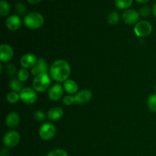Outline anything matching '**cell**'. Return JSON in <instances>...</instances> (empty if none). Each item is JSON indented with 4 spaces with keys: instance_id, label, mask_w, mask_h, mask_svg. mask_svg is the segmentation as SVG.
<instances>
[{
    "instance_id": "e0dca14e",
    "label": "cell",
    "mask_w": 156,
    "mask_h": 156,
    "mask_svg": "<svg viewBox=\"0 0 156 156\" xmlns=\"http://www.w3.org/2000/svg\"><path fill=\"white\" fill-rule=\"evenodd\" d=\"M63 88L65 91L69 94H76L79 89L77 83L72 79H67L66 82H64Z\"/></svg>"
},
{
    "instance_id": "2e32d148",
    "label": "cell",
    "mask_w": 156,
    "mask_h": 156,
    "mask_svg": "<svg viewBox=\"0 0 156 156\" xmlns=\"http://www.w3.org/2000/svg\"><path fill=\"white\" fill-rule=\"evenodd\" d=\"M63 110L62 108L56 107V108H51L48 111V113H47V117L52 121H56V120L60 119L63 116Z\"/></svg>"
},
{
    "instance_id": "4fadbf2b",
    "label": "cell",
    "mask_w": 156,
    "mask_h": 156,
    "mask_svg": "<svg viewBox=\"0 0 156 156\" xmlns=\"http://www.w3.org/2000/svg\"><path fill=\"white\" fill-rule=\"evenodd\" d=\"M13 56V49L7 44H2L0 47V59L2 62H7L11 60Z\"/></svg>"
},
{
    "instance_id": "5b68a950",
    "label": "cell",
    "mask_w": 156,
    "mask_h": 156,
    "mask_svg": "<svg viewBox=\"0 0 156 156\" xmlns=\"http://www.w3.org/2000/svg\"><path fill=\"white\" fill-rule=\"evenodd\" d=\"M56 129L52 123H45L41 126L39 130L40 137L43 140H50L56 135Z\"/></svg>"
},
{
    "instance_id": "603a6c76",
    "label": "cell",
    "mask_w": 156,
    "mask_h": 156,
    "mask_svg": "<svg viewBox=\"0 0 156 156\" xmlns=\"http://www.w3.org/2000/svg\"><path fill=\"white\" fill-rule=\"evenodd\" d=\"M148 106L153 112H156V94H151L148 98Z\"/></svg>"
},
{
    "instance_id": "d6986e66",
    "label": "cell",
    "mask_w": 156,
    "mask_h": 156,
    "mask_svg": "<svg viewBox=\"0 0 156 156\" xmlns=\"http://www.w3.org/2000/svg\"><path fill=\"white\" fill-rule=\"evenodd\" d=\"M10 12V5L5 0H1L0 2V14L2 16H6Z\"/></svg>"
},
{
    "instance_id": "7c38bea8",
    "label": "cell",
    "mask_w": 156,
    "mask_h": 156,
    "mask_svg": "<svg viewBox=\"0 0 156 156\" xmlns=\"http://www.w3.org/2000/svg\"><path fill=\"white\" fill-rule=\"evenodd\" d=\"M63 94V88L61 85L56 84L50 88L48 91V97L51 101H58Z\"/></svg>"
},
{
    "instance_id": "4dcf8cb0",
    "label": "cell",
    "mask_w": 156,
    "mask_h": 156,
    "mask_svg": "<svg viewBox=\"0 0 156 156\" xmlns=\"http://www.w3.org/2000/svg\"><path fill=\"white\" fill-rule=\"evenodd\" d=\"M9 150L6 148L2 149L1 151V156H9Z\"/></svg>"
},
{
    "instance_id": "836d02e7",
    "label": "cell",
    "mask_w": 156,
    "mask_h": 156,
    "mask_svg": "<svg viewBox=\"0 0 156 156\" xmlns=\"http://www.w3.org/2000/svg\"><path fill=\"white\" fill-rule=\"evenodd\" d=\"M137 2H141V3H146L147 2H149V0H136Z\"/></svg>"
},
{
    "instance_id": "d4e9b609",
    "label": "cell",
    "mask_w": 156,
    "mask_h": 156,
    "mask_svg": "<svg viewBox=\"0 0 156 156\" xmlns=\"http://www.w3.org/2000/svg\"><path fill=\"white\" fill-rule=\"evenodd\" d=\"M47 156H69V155L67 152H66L63 149H57L50 151Z\"/></svg>"
},
{
    "instance_id": "3957f363",
    "label": "cell",
    "mask_w": 156,
    "mask_h": 156,
    "mask_svg": "<svg viewBox=\"0 0 156 156\" xmlns=\"http://www.w3.org/2000/svg\"><path fill=\"white\" fill-rule=\"evenodd\" d=\"M50 76L48 73H42L34 78L33 81L34 89L37 92H44L50 87Z\"/></svg>"
},
{
    "instance_id": "ac0fdd59",
    "label": "cell",
    "mask_w": 156,
    "mask_h": 156,
    "mask_svg": "<svg viewBox=\"0 0 156 156\" xmlns=\"http://www.w3.org/2000/svg\"><path fill=\"white\" fill-rule=\"evenodd\" d=\"M10 88L13 91L21 92V90L24 88L23 82H21L18 78H13L10 81Z\"/></svg>"
},
{
    "instance_id": "52a82bcc",
    "label": "cell",
    "mask_w": 156,
    "mask_h": 156,
    "mask_svg": "<svg viewBox=\"0 0 156 156\" xmlns=\"http://www.w3.org/2000/svg\"><path fill=\"white\" fill-rule=\"evenodd\" d=\"M20 135L17 131L11 130L5 134L3 137V143L6 147L13 148L20 142Z\"/></svg>"
},
{
    "instance_id": "484cf974",
    "label": "cell",
    "mask_w": 156,
    "mask_h": 156,
    "mask_svg": "<svg viewBox=\"0 0 156 156\" xmlns=\"http://www.w3.org/2000/svg\"><path fill=\"white\" fill-rule=\"evenodd\" d=\"M15 10L16 12L19 15H24L26 12V8L23 3L21 2H18L15 5Z\"/></svg>"
},
{
    "instance_id": "9a60e30c",
    "label": "cell",
    "mask_w": 156,
    "mask_h": 156,
    "mask_svg": "<svg viewBox=\"0 0 156 156\" xmlns=\"http://www.w3.org/2000/svg\"><path fill=\"white\" fill-rule=\"evenodd\" d=\"M5 123L9 128L17 127L20 123V116L16 112H11L8 114L5 119Z\"/></svg>"
},
{
    "instance_id": "30bf717a",
    "label": "cell",
    "mask_w": 156,
    "mask_h": 156,
    "mask_svg": "<svg viewBox=\"0 0 156 156\" xmlns=\"http://www.w3.org/2000/svg\"><path fill=\"white\" fill-rule=\"evenodd\" d=\"M49 67L45 59H39L37 62L36 65L31 69V74L37 76L42 73H47Z\"/></svg>"
},
{
    "instance_id": "cb8c5ba5",
    "label": "cell",
    "mask_w": 156,
    "mask_h": 156,
    "mask_svg": "<svg viewBox=\"0 0 156 156\" xmlns=\"http://www.w3.org/2000/svg\"><path fill=\"white\" fill-rule=\"evenodd\" d=\"M29 77V73L26 69L23 68L18 71V78L21 81V82H25L27 80Z\"/></svg>"
},
{
    "instance_id": "7a4b0ae2",
    "label": "cell",
    "mask_w": 156,
    "mask_h": 156,
    "mask_svg": "<svg viewBox=\"0 0 156 156\" xmlns=\"http://www.w3.org/2000/svg\"><path fill=\"white\" fill-rule=\"evenodd\" d=\"M24 22L28 28L37 29L44 24V18L38 12H30L24 17Z\"/></svg>"
},
{
    "instance_id": "277c9868",
    "label": "cell",
    "mask_w": 156,
    "mask_h": 156,
    "mask_svg": "<svg viewBox=\"0 0 156 156\" xmlns=\"http://www.w3.org/2000/svg\"><path fill=\"white\" fill-rule=\"evenodd\" d=\"M152 26L147 21H140L134 27V32L139 37H145L152 33Z\"/></svg>"
},
{
    "instance_id": "7402d4cb",
    "label": "cell",
    "mask_w": 156,
    "mask_h": 156,
    "mask_svg": "<svg viewBox=\"0 0 156 156\" xmlns=\"http://www.w3.org/2000/svg\"><path fill=\"white\" fill-rule=\"evenodd\" d=\"M6 99L11 104H15L20 99V94H18L16 91H11L6 96Z\"/></svg>"
},
{
    "instance_id": "d6a6232c",
    "label": "cell",
    "mask_w": 156,
    "mask_h": 156,
    "mask_svg": "<svg viewBox=\"0 0 156 156\" xmlns=\"http://www.w3.org/2000/svg\"><path fill=\"white\" fill-rule=\"evenodd\" d=\"M152 12H153V15H155V17L156 18V3L154 4L153 8H152Z\"/></svg>"
},
{
    "instance_id": "ba28073f",
    "label": "cell",
    "mask_w": 156,
    "mask_h": 156,
    "mask_svg": "<svg viewBox=\"0 0 156 156\" xmlns=\"http://www.w3.org/2000/svg\"><path fill=\"white\" fill-rule=\"evenodd\" d=\"M123 20L127 24H136L140 19V13L133 9H128L123 13Z\"/></svg>"
},
{
    "instance_id": "6da1fadb",
    "label": "cell",
    "mask_w": 156,
    "mask_h": 156,
    "mask_svg": "<svg viewBox=\"0 0 156 156\" xmlns=\"http://www.w3.org/2000/svg\"><path fill=\"white\" fill-rule=\"evenodd\" d=\"M69 64L63 59L55 61L50 68V77L58 82H66L70 75Z\"/></svg>"
},
{
    "instance_id": "5bb4252c",
    "label": "cell",
    "mask_w": 156,
    "mask_h": 156,
    "mask_svg": "<svg viewBox=\"0 0 156 156\" xmlns=\"http://www.w3.org/2000/svg\"><path fill=\"white\" fill-rule=\"evenodd\" d=\"M6 27L10 30H17L21 25V20L17 15H11L5 21Z\"/></svg>"
},
{
    "instance_id": "44dd1931",
    "label": "cell",
    "mask_w": 156,
    "mask_h": 156,
    "mask_svg": "<svg viewBox=\"0 0 156 156\" xmlns=\"http://www.w3.org/2000/svg\"><path fill=\"white\" fill-rule=\"evenodd\" d=\"M133 0H115V5L118 9H125L132 5Z\"/></svg>"
},
{
    "instance_id": "4316f807",
    "label": "cell",
    "mask_w": 156,
    "mask_h": 156,
    "mask_svg": "<svg viewBox=\"0 0 156 156\" xmlns=\"http://www.w3.org/2000/svg\"><path fill=\"white\" fill-rule=\"evenodd\" d=\"M6 70H7L8 75L10 76H14L17 73L16 67L13 64H9L6 67Z\"/></svg>"
},
{
    "instance_id": "8fae6325",
    "label": "cell",
    "mask_w": 156,
    "mask_h": 156,
    "mask_svg": "<svg viewBox=\"0 0 156 156\" xmlns=\"http://www.w3.org/2000/svg\"><path fill=\"white\" fill-rule=\"evenodd\" d=\"M38 59L35 55L32 53H27L22 56L21 58V65L24 69H32L35 65Z\"/></svg>"
},
{
    "instance_id": "9c48e42d",
    "label": "cell",
    "mask_w": 156,
    "mask_h": 156,
    "mask_svg": "<svg viewBox=\"0 0 156 156\" xmlns=\"http://www.w3.org/2000/svg\"><path fill=\"white\" fill-rule=\"evenodd\" d=\"M75 101L78 105H84L89 101L92 98V93L88 89H83L75 95Z\"/></svg>"
},
{
    "instance_id": "1f68e13d",
    "label": "cell",
    "mask_w": 156,
    "mask_h": 156,
    "mask_svg": "<svg viewBox=\"0 0 156 156\" xmlns=\"http://www.w3.org/2000/svg\"><path fill=\"white\" fill-rule=\"evenodd\" d=\"M41 1V0H27V2H28L30 4H32V5L37 4V3H39Z\"/></svg>"
},
{
    "instance_id": "f1b7e54d",
    "label": "cell",
    "mask_w": 156,
    "mask_h": 156,
    "mask_svg": "<svg viewBox=\"0 0 156 156\" xmlns=\"http://www.w3.org/2000/svg\"><path fill=\"white\" fill-rule=\"evenodd\" d=\"M151 13L150 8L148 6H143L140 9V15L143 17H148Z\"/></svg>"
},
{
    "instance_id": "ffe728a7",
    "label": "cell",
    "mask_w": 156,
    "mask_h": 156,
    "mask_svg": "<svg viewBox=\"0 0 156 156\" xmlns=\"http://www.w3.org/2000/svg\"><path fill=\"white\" fill-rule=\"evenodd\" d=\"M120 20V15H119L118 12H111V13L108 15V22L110 24H112V25H114V24H117Z\"/></svg>"
},
{
    "instance_id": "83f0119b",
    "label": "cell",
    "mask_w": 156,
    "mask_h": 156,
    "mask_svg": "<svg viewBox=\"0 0 156 156\" xmlns=\"http://www.w3.org/2000/svg\"><path fill=\"white\" fill-rule=\"evenodd\" d=\"M62 102H63L64 105H67V106H70V105H73V103L76 101H75V98L73 96L66 95L62 99Z\"/></svg>"
},
{
    "instance_id": "8992f818",
    "label": "cell",
    "mask_w": 156,
    "mask_h": 156,
    "mask_svg": "<svg viewBox=\"0 0 156 156\" xmlns=\"http://www.w3.org/2000/svg\"><path fill=\"white\" fill-rule=\"evenodd\" d=\"M19 94L21 101L27 105H32V104L35 103L37 99L36 91L29 87L23 88Z\"/></svg>"
},
{
    "instance_id": "f546056e",
    "label": "cell",
    "mask_w": 156,
    "mask_h": 156,
    "mask_svg": "<svg viewBox=\"0 0 156 156\" xmlns=\"http://www.w3.org/2000/svg\"><path fill=\"white\" fill-rule=\"evenodd\" d=\"M34 118L35 120H37L38 122H41L45 119V114L41 111H37L34 113Z\"/></svg>"
}]
</instances>
